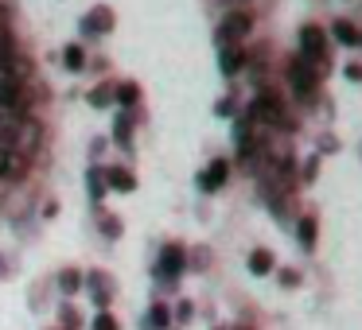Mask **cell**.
Wrapping results in <instances>:
<instances>
[{
  "label": "cell",
  "mask_w": 362,
  "mask_h": 330,
  "mask_svg": "<svg viewBox=\"0 0 362 330\" xmlns=\"http://www.w3.org/2000/svg\"><path fill=\"white\" fill-rule=\"evenodd\" d=\"M296 237H300V249L312 252L315 249V218H300L296 221Z\"/></svg>",
  "instance_id": "cell-19"
},
{
  "label": "cell",
  "mask_w": 362,
  "mask_h": 330,
  "mask_svg": "<svg viewBox=\"0 0 362 330\" xmlns=\"http://www.w3.org/2000/svg\"><path fill=\"white\" fill-rule=\"evenodd\" d=\"M113 8H105V4H98L94 12H86V20H82V35H110L113 32Z\"/></svg>",
  "instance_id": "cell-7"
},
{
  "label": "cell",
  "mask_w": 362,
  "mask_h": 330,
  "mask_svg": "<svg viewBox=\"0 0 362 330\" xmlns=\"http://www.w3.org/2000/svg\"><path fill=\"white\" fill-rule=\"evenodd\" d=\"M238 330H250V326H238Z\"/></svg>",
  "instance_id": "cell-33"
},
{
  "label": "cell",
  "mask_w": 362,
  "mask_h": 330,
  "mask_svg": "<svg viewBox=\"0 0 362 330\" xmlns=\"http://www.w3.org/2000/svg\"><path fill=\"white\" fill-rule=\"evenodd\" d=\"M218 330H222V326H218Z\"/></svg>",
  "instance_id": "cell-36"
},
{
  "label": "cell",
  "mask_w": 362,
  "mask_h": 330,
  "mask_svg": "<svg viewBox=\"0 0 362 330\" xmlns=\"http://www.w3.org/2000/svg\"><path fill=\"white\" fill-rule=\"evenodd\" d=\"M187 268V249L183 245H164V252L156 257V276L160 280H180V272Z\"/></svg>",
  "instance_id": "cell-6"
},
{
  "label": "cell",
  "mask_w": 362,
  "mask_h": 330,
  "mask_svg": "<svg viewBox=\"0 0 362 330\" xmlns=\"http://www.w3.org/2000/svg\"><path fill=\"white\" fill-rule=\"evenodd\" d=\"M113 97H117L125 109H136V105H141V86H136V82H117Z\"/></svg>",
  "instance_id": "cell-14"
},
{
  "label": "cell",
  "mask_w": 362,
  "mask_h": 330,
  "mask_svg": "<svg viewBox=\"0 0 362 330\" xmlns=\"http://www.w3.org/2000/svg\"><path fill=\"white\" fill-rule=\"evenodd\" d=\"M284 78H288L292 94H296L300 102H304V105H312L315 86H320V74H315L312 66H308L304 59H300V55H292V59H288V66H284Z\"/></svg>",
  "instance_id": "cell-4"
},
{
  "label": "cell",
  "mask_w": 362,
  "mask_h": 330,
  "mask_svg": "<svg viewBox=\"0 0 362 330\" xmlns=\"http://www.w3.org/2000/svg\"><path fill=\"white\" fill-rule=\"evenodd\" d=\"M276 280H281L284 288H296V283H300V272H296V268H281V272H276Z\"/></svg>",
  "instance_id": "cell-26"
},
{
  "label": "cell",
  "mask_w": 362,
  "mask_h": 330,
  "mask_svg": "<svg viewBox=\"0 0 362 330\" xmlns=\"http://www.w3.org/2000/svg\"><path fill=\"white\" fill-rule=\"evenodd\" d=\"M343 71H346V78H351V82H362V66L358 63H346Z\"/></svg>",
  "instance_id": "cell-31"
},
{
  "label": "cell",
  "mask_w": 362,
  "mask_h": 330,
  "mask_svg": "<svg viewBox=\"0 0 362 330\" xmlns=\"http://www.w3.org/2000/svg\"><path fill=\"white\" fill-rule=\"evenodd\" d=\"M94 330H117V319L110 311H98L94 314Z\"/></svg>",
  "instance_id": "cell-24"
},
{
  "label": "cell",
  "mask_w": 362,
  "mask_h": 330,
  "mask_svg": "<svg viewBox=\"0 0 362 330\" xmlns=\"http://www.w3.org/2000/svg\"><path fill=\"white\" fill-rule=\"evenodd\" d=\"M105 187L129 195V190H136V175L129 171V167H105Z\"/></svg>",
  "instance_id": "cell-11"
},
{
  "label": "cell",
  "mask_w": 362,
  "mask_h": 330,
  "mask_svg": "<svg viewBox=\"0 0 362 330\" xmlns=\"http://www.w3.org/2000/svg\"><path fill=\"white\" fill-rule=\"evenodd\" d=\"M102 233H105V237H117V233H121V221L113 218V214H105V218H102Z\"/></svg>",
  "instance_id": "cell-27"
},
{
  "label": "cell",
  "mask_w": 362,
  "mask_h": 330,
  "mask_svg": "<svg viewBox=\"0 0 362 330\" xmlns=\"http://www.w3.org/2000/svg\"><path fill=\"white\" fill-rule=\"evenodd\" d=\"M32 164L35 159H28V156H8V167H4V183H24L28 175H32Z\"/></svg>",
  "instance_id": "cell-12"
},
{
  "label": "cell",
  "mask_w": 362,
  "mask_h": 330,
  "mask_svg": "<svg viewBox=\"0 0 362 330\" xmlns=\"http://www.w3.org/2000/svg\"><path fill=\"white\" fill-rule=\"evenodd\" d=\"M331 35H335L343 47H358V28L351 24V20H335V28H331Z\"/></svg>",
  "instance_id": "cell-16"
},
{
  "label": "cell",
  "mask_w": 362,
  "mask_h": 330,
  "mask_svg": "<svg viewBox=\"0 0 362 330\" xmlns=\"http://www.w3.org/2000/svg\"><path fill=\"white\" fill-rule=\"evenodd\" d=\"M315 175H320V159H304V167H300V179H304V183H312L315 179Z\"/></svg>",
  "instance_id": "cell-25"
},
{
  "label": "cell",
  "mask_w": 362,
  "mask_h": 330,
  "mask_svg": "<svg viewBox=\"0 0 362 330\" xmlns=\"http://www.w3.org/2000/svg\"><path fill=\"white\" fill-rule=\"evenodd\" d=\"M141 121V113L136 117H129V113H117V121H113V140L117 144H129L133 140V125Z\"/></svg>",
  "instance_id": "cell-13"
},
{
  "label": "cell",
  "mask_w": 362,
  "mask_h": 330,
  "mask_svg": "<svg viewBox=\"0 0 362 330\" xmlns=\"http://www.w3.org/2000/svg\"><path fill=\"white\" fill-rule=\"evenodd\" d=\"M168 326H172V311L160 307V303H152L148 307V319H144V330H168Z\"/></svg>",
  "instance_id": "cell-15"
},
{
  "label": "cell",
  "mask_w": 362,
  "mask_h": 330,
  "mask_svg": "<svg viewBox=\"0 0 362 330\" xmlns=\"http://www.w3.org/2000/svg\"><path fill=\"white\" fill-rule=\"evenodd\" d=\"M113 82H102V86H94L90 90V105H94V109H105V105H113Z\"/></svg>",
  "instance_id": "cell-22"
},
{
  "label": "cell",
  "mask_w": 362,
  "mask_h": 330,
  "mask_svg": "<svg viewBox=\"0 0 362 330\" xmlns=\"http://www.w3.org/2000/svg\"><path fill=\"white\" fill-rule=\"evenodd\" d=\"M59 319H63V326H59V330H78V326H82V314L74 311L71 303H66V307H59Z\"/></svg>",
  "instance_id": "cell-23"
},
{
  "label": "cell",
  "mask_w": 362,
  "mask_h": 330,
  "mask_svg": "<svg viewBox=\"0 0 362 330\" xmlns=\"http://www.w3.org/2000/svg\"><path fill=\"white\" fill-rule=\"evenodd\" d=\"M55 330H59V326H55Z\"/></svg>",
  "instance_id": "cell-35"
},
{
  "label": "cell",
  "mask_w": 362,
  "mask_h": 330,
  "mask_svg": "<svg viewBox=\"0 0 362 330\" xmlns=\"http://www.w3.org/2000/svg\"><path fill=\"white\" fill-rule=\"evenodd\" d=\"M63 63H66V71H71V74L86 71V51H82L78 43H71V47H63Z\"/></svg>",
  "instance_id": "cell-18"
},
{
  "label": "cell",
  "mask_w": 362,
  "mask_h": 330,
  "mask_svg": "<svg viewBox=\"0 0 362 330\" xmlns=\"http://www.w3.org/2000/svg\"><path fill=\"white\" fill-rule=\"evenodd\" d=\"M32 109H35V97L28 82H8V78L0 82V113L4 117L24 121V117H32Z\"/></svg>",
  "instance_id": "cell-3"
},
{
  "label": "cell",
  "mask_w": 362,
  "mask_h": 330,
  "mask_svg": "<svg viewBox=\"0 0 362 330\" xmlns=\"http://www.w3.org/2000/svg\"><path fill=\"white\" fill-rule=\"evenodd\" d=\"M86 283H90V295H94V303L105 311V307H110V299H113V276L102 272V268H94V272L86 276Z\"/></svg>",
  "instance_id": "cell-8"
},
{
  "label": "cell",
  "mask_w": 362,
  "mask_h": 330,
  "mask_svg": "<svg viewBox=\"0 0 362 330\" xmlns=\"http://www.w3.org/2000/svg\"><path fill=\"white\" fill-rule=\"evenodd\" d=\"M82 280H86V276H82L78 268H63V272H59V288H63V295H74V291L82 288Z\"/></svg>",
  "instance_id": "cell-20"
},
{
  "label": "cell",
  "mask_w": 362,
  "mask_h": 330,
  "mask_svg": "<svg viewBox=\"0 0 362 330\" xmlns=\"http://www.w3.org/2000/svg\"><path fill=\"white\" fill-rule=\"evenodd\" d=\"M226 175H230V164H226V159H214V164H206V171L199 175V190H203V195H218V187L226 183Z\"/></svg>",
  "instance_id": "cell-9"
},
{
  "label": "cell",
  "mask_w": 362,
  "mask_h": 330,
  "mask_svg": "<svg viewBox=\"0 0 362 330\" xmlns=\"http://www.w3.org/2000/svg\"><path fill=\"white\" fill-rule=\"evenodd\" d=\"M218 66L226 78H234V74L245 71V47H218Z\"/></svg>",
  "instance_id": "cell-10"
},
{
  "label": "cell",
  "mask_w": 362,
  "mask_h": 330,
  "mask_svg": "<svg viewBox=\"0 0 362 330\" xmlns=\"http://www.w3.org/2000/svg\"><path fill=\"white\" fill-rule=\"evenodd\" d=\"M191 314H195V307H191V303H180V307H175V319H180V322H187Z\"/></svg>",
  "instance_id": "cell-30"
},
{
  "label": "cell",
  "mask_w": 362,
  "mask_h": 330,
  "mask_svg": "<svg viewBox=\"0 0 362 330\" xmlns=\"http://www.w3.org/2000/svg\"><path fill=\"white\" fill-rule=\"evenodd\" d=\"M250 32H253V16H250V12H245V8L226 12L222 24H218V47H242V43L250 39Z\"/></svg>",
  "instance_id": "cell-5"
},
{
  "label": "cell",
  "mask_w": 362,
  "mask_h": 330,
  "mask_svg": "<svg viewBox=\"0 0 362 330\" xmlns=\"http://www.w3.org/2000/svg\"><path fill=\"white\" fill-rule=\"evenodd\" d=\"M4 28H12V8L0 0V32H4Z\"/></svg>",
  "instance_id": "cell-28"
},
{
  "label": "cell",
  "mask_w": 362,
  "mask_h": 330,
  "mask_svg": "<svg viewBox=\"0 0 362 330\" xmlns=\"http://www.w3.org/2000/svg\"><path fill=\"white\" fill-rule=\"evenodd\" d=\"M358 43H362V32H358Z\"/></svg>",
  "instance_id": "cell-34"
},
{
  "label": "cell",
  "mask_w": 362,
  "mask_h": 330,
  "mask_svg": "<svg viewBox=\"0 0 362 330\" xmlns=\"http://www.w3.org/2000/svg\"><path fill=\"white\" fill-rule=\"evenodd\" d=\"M214 109H218V117H230V113H234V97H222Z\"/></svg>",
  "instance_id": "cell-29"
},
{
  "label": "cell",
  "mask_w": 362,
  "mask_h": 330,
  "mask_svg": "<svg viewBox=\"0 0 362 330\" xmlns=\"http://www.w3.org/2000/svg\"><path fill=\"white\" fill-rule=\"evenodd\" d=\"M250 272L253 276H269V272H273V252H269V249H253L250 252Z\"/></svg>",
  "instance_id": "cell-17"
},
{
  "label": "cell",
  "mask_w": 362,
  "mask_h": 330,
  "mask_svg": "<svg viewBox=\"0 0 362 330\" xmlns=\"http://www.w3.org/2000/svg\"><path fill=\"white\" fill-rule=\"evenodd\" d=\"M245 117L253 121L257 128H269V133H296V117H292L288 109H284V102L273 94V90H257V97H253L250 113Z\"/></svg>",
  "instance_id": "cell-1"
},
{
  "label": "cell",
  "mask_w": 362,
  "mask_h": 330,
  "mask_svg": "<svg viewBox=\"0 0 362 330\" xmlns=\"http://www.w3.org/2000/svg\"><path fill=\"white\" fill-rule=\"evenodd\" d=\"M300 59L320 74V82L327 78V71H331V43H327V35H323V28H315V24L300 28Z\"/></svg>",
  "instance_id": "cell-2"
},
{
  "label": "cell",
  "mask_w": 362,
  "mask_h": 330,
  "mask_svg": "<svg viewBox=\"0 0 362 330\" xmlns=\"http://www.w3.org/2000/svg\"><path fill=\"white\" fill-rule=\"evenodd\" d=\"M4 272H8V264H4V260H0V276H4Z\"/></svg>",
  "instance_id": "cell-32"
},
{
  "label": "cell",
  "mask_w": 362,
  "mask_h": 330,
  "mask_svg": "<svg viewBox=\"0 0 362 330\" xmlns=\"http://www.w3.org/2000/svg\"><path fill=\"white\" fill-rule=\"evenodd\" d=\"M86 187H90V198H94V202H102V198H105V171H102V167H90Z\"/></svg>",
  "instance_id": "cell-21"
}]
</instances>
